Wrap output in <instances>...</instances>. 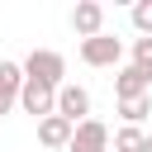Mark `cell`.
Segmentation results:
<instances>
[{"label":"cell","mask_w":152,"mask_h":152,"mask_svg":"<svg viewBox=\"0 0 152 152\" xmlns=\"http://www.w3.org/2000/svg\"><path fill=\"white\" fill-rule=\"evenodd\" d=\"M81 62H86V66H119V62H124V38H114V33L86 38V43H81Z\"/></svg>","instance_id":"2"},{"label":"cell","mask_w":152,"mask_h":152,"mask_svg":"<svg viewBox=\"0 0 152 152\" xmlns=\"http://www.w3.org/2000/svg\"><path fill=\"white\" fill-rule=\"evenodd\" d=\"M24 76H28V81H43V86H52V90H62V86H66V57L52 52V48H33V52L24 57Z\"/></svg>","instance_id":"1"},{"label":"cell","mask_w":152,"mask_h":152,"mask_svg":"<svg viewBox=\"0 0 152 152\" xmlns=\"http://www.w3.org/2000/svg\"><path fill=\"white\" fill-rule=\"evenodd\" d=\"M152 114V95H138V100H119V119L128 128H142V119Z\"/></svg>","instance_id":"10"},{"label":"cell","mask_w":152,"mask_h":152,"mask_svg":"<svg viewBox=\"0 0 152 152\" xmlns=\"http://www.w3.org/2000/svg\"><path fill=\"white\" fill-rule=\"evenodd\" d=\"M128 14H133V28H138V38H152V0H138Z\"/></svg>","instance_id":"13"},{"label":"cell","mask_w":152,"mask_h":152,"mask_svg":"<svg viewBox=\"0 0 152 152\" xmlns=\"http://www.w3.org/2000/svg\"><path fill=\"white\" fill-rule=\"evenodd\" d=\"M142 152H152V138H147V142H142Z\"/></svg>","instance_id":"14"},{"label":"cell","mask_w":152,"mask_h":152,"mask_svg":"<svg viewBox=\"0 0 152 152\" xmlns=\"http://www.w3.org/2000/svg\"><path fill=\"white\" fill-rule=\"evenodd\" d=\"M71 133H76V124L71 119H62V114H48V119H38V142L43 147H71Z\"/></svg>","instance_id":"8"},{"label":"cell","mask_w":152,"mask_h":152,"mask_svg":"<svg viewBox=\"0 0 152 152\" xmlns=\"http://www.w3.org/2000/svg\"><path fill=\"white\" fill-rule=\"evenodd\" d=\"M66 152H109V128H104L100 119L76 124V133H71V147H66Z\"/></svg>","instance_id":"7"},{"label":"cell","mask_w":152,"mask_h":152,"mask_svg":"<svg viewBox=\"0 0 152 152\" xmlns=\"http://www.w3.org/2000/svg\"><path fill=\"white\" fill-rule=\"evenodd\" d=\"M142 142H147L142 128H128V124H124V128L114 133V152H142Z\"/></svg>","instance_id":"11"},{"label":"cell","mask_w":152,"mask_h":152,"mask_svg":"<svg viewBox=\"0 0 152 152\" xmlns=\"http://www.w3.org/2000/svg\"><path fill=\"white\" fill-rule=\"evenodd\" d=\"M114 95H119V100H138V95H152V76H142V71L128 62V66H119V76H114Z\"/></svg>","instance_id":"9"},{"label":"cell","mask_w":152,"mask_h":152,"mask_svg":"<svg viewBox=\"0 0 152 152\" xmlns=\"http://www.w3.org/2000/svg\"><path fill=\"white\" fill-rule=\"evenodd\" d=\"M24 62H0V119L19 104V95H24Z\"/></svg>","instance_id":"6"},{"label":"cell","mask_w":152,"mask_h":152,"mask_svg":"<svg viewBox=\"0 0 152 152\" xmlns=\"http://www.w3.org/2000/svg\"><path fill=\"white\" fill-rule=\"evenodd\" d=\"M133 66L142 71V76H152V38H133Z\"/></svg>","instance_id":"12"},{"label":"cell","mask_w":152,"mask_h":152,"mask_svg":"<svg viewBox=\"0 0 152 152\" xmlns=\"http://www.w3.org/2000/svg\"><path fill=\"white\" fill-rule=\"evenodd\" d=\"M19 104H24V114H33V119H48V114H57V90H52V86H43V81H24V95H19Z\"/></svg>","instance_id":"4"},{"label":"cell","mask_w":152,"mask_h":152,"mask_svg":"<svg viewBox=\"0 0 152 152\" xmlns=\"http://www.w3.org/2000/svg\"><path fill=\"white\" fill-rule=\"evenodd\" d=\"M71 28H76L81 43H86V38H100V33H104V5H100V0H76Z\"/></svg>","instance_id":"3"},{"label":"cell","mask_w":152,"mask_h":152,"mask_svg":"<svg viewBox=\"0 0 152 152\" xmlns=\"http://www.w3.org/2000/svg\"><path fill=\"white\" fill-rule=\"evenodd\" d=\"M57 114H62V119H71V124H86V119H90V90L66 81V86L57 90Z\"/></svg>","instance_id":"5"}]
</instances>
